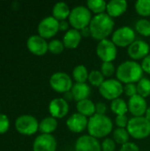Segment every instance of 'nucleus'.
Segmentation results:
<instances>
[{"mask_svg":"<svg viewBox=\"0 0 150 151\" xmlns=\"http://www.w3.org/2000/svg\"><path fill=\"white\" fill-rule=\"evenodd\" d=\"M114 25L115 23L111 16L107 13H101L95 15L92 18L88 27L91 32V36L100 42L107 39V37L111 35Z\"/></svg>","mask_w":150,"mask_h":151,"instance_id":"f257e3e1","label":"nucleus"},{"mask_svg":"<svg viewBox=\"0 0 150 151\" xmlns=\"http://www.w3.org/2000/svg\"><path fill=\"white\" fill-rule=\"evenodd\" d=\"M116 75L120 82L129 84L139 82L143 78L141 65L135 61L127 60L123 62L117 69Z\"/></svg>","mask_w":150,"mask_h":151,"instance_id":"f03ea898","label":"nucleus"},{"mask_svg":"<svg viewBox=\"0 0 150 151\" xmlns=\"http://www.w3.org/2000/svg\"><path fill=\"white\" fill-rule=\"evenodd\" d=\"M113 124L111 119L106 115L95 114L88 119V134L95 139L103 138L112 131Z\"/></svg>","mask_w":150,"mask_h":151,"instance_id":"7ed1b4c3","label":"nucleus"},{"mask_svg":"<svg viewBox=\"0 0 150 151\" xmlns=\"http://www.w3.org/2000/svg\"><path fill=\"white\" fill-rule=\"evenodd\" d=\"M130 136L141 140L150 135V121L146 117H133L129 119L126 127Z\"/></svg>","mask_w":150,"mask_h":151,"instance_id":"20e7f679","label":"nucleus"},{"mask_svg":"<svg viewBox=\"0 0 150 151\" xmlns=\"http://www.w3.org/2000/svg\"><path fill=\"white\" fill-rule=\"evenodd\" d=\"M69 24L76 30H81L89 26L92 15L89 9L83 5L74 7L69 15Z\"/></svg>","mask_w":150,"mask_h":151,"instance_id":"39448f33","label":"nucleus"},{"mask_svg":"<svg viewBox=\"0 0 150 151\" xmlns=\"http://www.w3.org/2000/svg\"><path fill=\"white\" fill-rule=\"evenodd\" d=\"M99 92L105 99L113 101L119 98L124 92V87L119 81L109 79L104 81V82L99 87Z\"/></svg>","mask_w":150,"mask_h":151,"instance_id":"423d86ee","label":"nucleus"},{"mask_svg":"<svg viewBox=\"0 0 150 151\" xmlns=\"http://www.w3.org/2000/svg\"><path fill=\"white\" fill-rule=\"evenodd\" d=\"M135 41V32L127 26L118 28L112 34V42L118 47H129Z\"/></svg>","mask_w":150,"mask_h":151,"instance_id":"0eeeda50","label":"nucleus"},{"mask_svg":"<svg viewBox=\"0 0 150 151\" xmlns=\"http://www.w3.org/2000/svg\"><path fill=\"white\" fill-rule=\"evenodd\" d=\"M96 54L103 62H112L117 58V46L111 40H102L96 46Z\"/></svg>","mask_w":150,"mask_h":151,"instance_id":"6e6552de","label":"nucleus"},{"mask_svg":"<svg viewBox=\"0 0 150 151\" xmlns=\"http://www.w3.org/2000/svg\"><path fill=\"white\" fill-rule=\"evenodd\" d=\"M50 84L55 91L59 93L68 92L72 90L73 86L71 77L67 73L62 72L52 74L50 80Z\"/></svg>","mask_w":150,"mask_h":151,"instance_id":"1a4fd4ad","label":"nucleus"},{"mask_svg":"<svg viewBox=\"0 0 150 151\" xmlns=\"http://www.w3.org/2000/svg\"><path fill=\"white\" fill-rule=\"evenodd\" d=\"M16 129L23 134H33L39 129L37 119L30 115H23L19 117L15 122Z\"/></svg>","mask_w":150,"mask_h":151,"instance_id":"9d476101","label":"nucleus"},{"mask_svg":"<svg viewBox=\"0 0 150 151\" xmlns=\"http://www.w3.org/2000/svg\"><path fill=\"white\" fill-rule=\"evenodd\" d=\"M59 30V21L52 17L44 18L38 25V32L42 38H50Z\"/></svg>","mask_w":150,"mask_h":151,"instance_id":"9b49d317","label":"nucleus"},{"mask_svg":"<svg viewBox=\"0 0 150 151\" xmlns=\"http://www.w3.org/2000/svg\"><path fill=\"white\" fill-rule=\"evenodd\" d=\"M129 57L133 60L144 59L149 54V45L142 40H135L127 50Z\"/></svg>","mask_w":150,"mask_h":151,"instance_id":"f8f14e48","label":"nucleus"},{"mask_svg":"<svg viewBox=\"0 0 150 151\" xmlns=\"http://www.w3.org/2000/svg\"><path fill=\"white\" fill-rule=\"evenodd\" d=\"M57 141L51 134H42L36 137L34 142V151H56Z\"/></svg>","mask_w":150,"mask_h":151,"instance_id":"ddd939ff","label":"nucleus"},{"mask_svg":"<svg viewBox=\"0 0 150 151\" xmlns=\"http://www.w3.org/2000/svg\"><path fill=\"white\" fill-rule=\"evenodd\" d=\"M75 151H102L97 139L90 135H82L75 142Z\"/></svg>","mask_w":150,"mask_h":151,"instance_id":"4468645a","label":"nucleus"},{"mask_svg":"<svg viewBox=\"0 0 150 151\" xmlns=\"http://www.w3.org/2000/svg\"><path fill=\"white\" fill-rule=\"evenodd\" d=\"M148 109L147 101L140 95L131 97L128 101V111L134 117H143Z\"/></svg>","mask_w":150,"mask_h":151,"instance_id":"2eb2a0df","label":"nucleus"},{"mask_svg":"<svg viewBox=\"0 0 150 151\" xmlns=\"http://www.w3.org/2000/svg\"><path fill=\"white\" fill-rule=\"evenodd\" d=\"M88 119L87 117L78 113L72 114L66 121V126L70 131L72 133H81L83 132L86 128H88Z\"/></svg>","mask_w":150,"mask_h":151,"instance_id":"dca6fc26","label":"nucleus"},{"mask_svg":"<svg viewBox=\"0 0 150 151\" xmlns=\"http://www.w3.org/2000/svg\"><path fill=\"white\" fill-rule=\"evenodd\" d=\"M27 48L28 50L38 56L43 55L49 50V44L40 35H32L27 39Z\"/></svg>","mask_w":150,"mask_h":151,"instance_id":"f3484780","label":"nucleus"},{"mask_svg":"<svg viewBox=\"0 0 150 151\" xmlns=\"http://www.w3.org/2000/svg\"><path fill=\"white\" fill-rule=\"evenodd\" d=\"M49 111L55 119H62L69 111L68 103L64 98H55L50 103Z\"/></svg>","mask_w":150,"mask_h":151,"instance_id":"a211bd4d","label":"nucleus"},{"mask_svg":"<svg viewBox=\"0 0 150 151\" xmlns=\"http://www.w3.org/2000/svg\"><path fill=\"white\" fill-rule=\"evenodd\" d=\"M127 2L126 0H111L107 4V14L111 18H117L126 12Z\"/></svg>","mask_w":150,"mask_h":151,"instance_id":"6ab92c4d","label":"nucleus"},{"mask_svg":"<svg viewBox=\"0 0 150 151\" xmlns=\"http://www.w3.org/2000/svg\"><path fill=\"white\" fill-rule=\"evenodd\" d=\"M81 37L82 36L79 30L72 28V29H69L65 33L63 38V43L65 47L67 49H70V50L76 49L81 41Z\"/></svg>","mask_w":150,"mask_h":151,"instance_id":"aec40b11","label":"nucleus"},{"mask_svg":"<svg viewBox=\"0 0 150 151\" xmlns=\"http://www.w3.org/2000/svg\"><path fill=\"white\" fill-rule=\"evenodd\" d=\"M71 91L72 93L73 99L77 101V103L88 99L91 93L90 87L87 83H75L73 84Z\"/></svg>","mask_w":150,"mask_h":151,"instance_id":"412c9836","label":"nucleus"},{"mask_svg":"<svg viewBox=\"0 0 150 151\" xmlns=\"http://www.w3.org/2000/svg\"><path fill=\"white\" fill-rule=\"evenodd\" d=\"M77 111L85 117H92L95 114V104L89 99H85L77 103Z\"/></svg>","mask_w":150,"mask_h":151,"instance_id":"4be33fe9","label":"nucleus"},{"mask_svg":"<svg viewBox=\"0 0 150 151\" xmlns=\"http://www.w3.org/2000/svg\"><path fill=\"white\" fill-rule=\"evenodd\" d=\"M53 17L57 20H65L66 18H69V15L71 13V10L67 4L64 2H58L57 3L52 10Z\"/></svg>","mask_w":150,"mask_h":151,"instance_id":"5701e85b","label":"nucleus"},{"mask_svg":"<svg viewBox=\"0 0 150 151\" xmlns=\"http://www.w3.org/2000/svg\"><path fill=\"white\" fill-rule=\"evenodd\" d=\"M57 127V121L53 117H48L43 119L39 124V130L42 134H50Z\"/></svg>","mask_w":150,"mask_h":151,"instance_id":"b1692460","label":"nucleus"},{"mask_svg":"<svg viewBox=\"0 0 150 151\" xmlns=\"http://www.w3.org/2000/svg\"><path fill=\"white\" fill-rule=\"evenodd\" d=\"M88 69L83 65H77L72 71V77L76 83H86L87 80H88Z\"/></svg>","mask_w":150,"mask_h":151,"instance_id":"393cba45","label":"nucleus"},{"mask_svg":"<svg viewBox=\"0 0 150 151\" xmlns=\"http://www.w3.org/2000/svg\"><path fill=\"white\" fill-rule=\"evenodd\" d=\"M111 109L117 116L126 115V113L128 111V104L123 99L117 98V99L111 101Z\"/></svg>","mask_w":150,"mask_h":151,"instance_id":"a878e982","label":"nucleus"},{"mask_svg":"<svg viewBox=\"0 0 150 151\" xmlns=\"http://www.w3.org/2000/svg\"><path fill=\"white\" fill-rule=\"evenodd\" d=\"M87 6L89 11L95 13V15L104 13V11L107 9V4L103 0H88Z\"/></svg>","mask_w":150,"mask_h":151,"instance_id":"bb28decb","label":"nucleus"},{"mask_svg":"<svg viewBox=\"0 0 150 151\" xmlns=\"http://www.w3.org/2000/svg\"><path fill=\"white\" fill-rule=\"evenodd\" d=\"M130 134L126 128H117L113 132V140L116 143L125 145L129 142Z\"/></svg>","mask_w":150,"mask_h":151,"instance_id":"cd10ccee","label":"nucleus"},{"mask_svg":"<svg viewBox=\"0 0 150 151\" xmlns=\"http://www.w3.org/2000/svg\"><path fill=\"white\" fill-rule=\"evenodd\" d=\"M135 10L142 17L150 16V0H138L135 3Z\"/></svg>","mask_w":150,"mask_h":151,"instance_id":"c85d7f7f","label":"nucleus"},{"mask_svg":"<svg viewBox=\"0 0 150 151\" xmlns=\"http://www.w3.org/2000/svg\"><path fill=\"white\" fill-rule=\"evenodd\" d=\"M138 95L143 98L149 97L150 96V81L147 78H142L137 84Z\"/></svg>","mask_w":150,"mask_h":151,"instance_id":"c756f323","label":"nucleus"},{"mask_svg":"<svg viewBox=\"0 0 150 151\" xmlns=\"http://www.w3.org/2000/svg\"><path fill=\"white\" fill-rule=\"evenodd\" d=\"M135 29L143 36H150V21L146 19H139L135 24Z\"/></svg>","mask_w":150,"mask_h":151,"instance_id":"7c9ffc66","label":"nucleus"},{"mask_svg":"<svg viewBox=\"0 0 150 151\" xmlns=\"http://www.w3.org/2000/svg\"><path fill=\"white\" fill-rule=\"evenodd\" d=\"M88 81L94 87H100L104 82V76L100 71L93 70L89 73Z\"/></svg>","mask_w":150,"mask_h":151,"instance_id":"2f4dec72","label":"nucleus"},{"mask_svg":"<svg viewBox=\"0 0 150 151\" xmlns=\"http://www.w3.org/2000/svg\"><path fill=\"white\" fill-rule=\"evenodd\" d=\"M65 49V45L63 42L59 40H52L49 43V50L53 54H59Z\"/></svg>","mask_w":150,"mask_h":151,"instance_id":"473e14b6","label":"nucleus"},{"mask_svg":"<svg viewBox=\"0 0 150 151\" xmlns=\"http://www.w3.org/2000/svg\"><path fill=\"white\" fill-rule=\"evenodd\" d=\"M116 71L112 62H103L101 66V73L104 77H111Z\"/></svg>","mask_w":150,"mask_h":151,"instance_id":"72a5a7b5","label":"nucleus"},{"mask_svg":"<svg viewBox=\"0 0 150 151\" xmlns=\"http://www.w3.org/2000/svg\"><path fill=\"white\" fill-rule=\"evenodd\" d=\"M124 92L126 94V96H129L130 98L138 95V91H137V85H135L134 83H129V84H126V86L124 87Z\"/></svg>","mask_w":150,"mask_h":151,"instance_id":"f704fd0d","label":"nucleus"},{"mask_svg":"<svg viewBox=\"0 0 150 151\" xmlns=\"http://www.w3.org/2000/svg\"><path fill=\"white\" fill-rule=\"evenodd\" d=\"M101 147L103 151H114L116 149V142L114 140L107 138L102 142Z\"/></svg>","mask_w":150,"mask_h":151,"instance_id":"c9c22d12","label":"nucleus"},{"mask_svg":"<svg viewBox=\"0 0 150 151\" xmlns=\"http://www.w3.org/2000/svg\"><path fill=\"white\" fill-rule=\"evenodd\" d=\"M128 122H129V120H128V118L126 117V115L117 116L116 119H115V123L118 127V128H126V127H127Z\"/></svg>","mask_w":150,"mask_h":151,"instance_id":"e433bc0d","label":"nucleus"},{"mask_svg":"<svg viewBox=\"0 0 150 151\" xmlns=\"http://www.w3.org/2000/svg\"><path fill=\"white\" fill-rule=\"evenodd\" d=\"M8 128H9L8 118L4 114H0V134L6 132Z\"/></svg>","mask_w":150,"mask_h":151,"instance_id":"4c0bfd02","label":"nucleus"},{"mask_svg":"<svg viewBox=\"0 0 150 151\" xmlns=\"http://www.w3.org/2000/svg\"><path fill=\"white\" fill-rule=\"evenodd\" d=\"M119 151H140L139 147L133 142H128L123 145Z\"/></svg>","mask_w":150,"mask_h":151,"instance_id":"58836bf2","label":"nucleus"},{"mask_svg":"<svg viewBox=\"0 0 150 151\" xmlns=\"http://www.w3.org/2000/svg\"><path fill=\"white\" fill-rule=\"evenodd\" d=\"M107 111V105L104 103H97L95 104V113L100 115H105Z\"/></svg>","mask_w":150,"mask_h":151,"instance_id":"ea45409f","label":"nucleus"},{"mask_svg":"<svg viewBox=\"0 0 150 151\" xmlns=\"http://www.w3.org/2000/svg\"><path fill=\"white\" fill-rule=\"evenodd\" d=\"M141 67L143 72L150 74V54H149L143 60L141 64Z\"/></svg>","mask_w":150,"mask_h":151,"instance_id":"a19ab883","label":"nucleus"},{"mask_svg":"<svg viewBox=\"0 0 150 151\" xmlns=\"http://www.w3.org/2000/svg\"><path fill=\"white\" fill-rule=\"evenodd\" d=\"M69 23L65 20H62V21H59V30L61 31H68L69 29Z\"/></svg>","mask_w":150,"mask_h":151,"instance_id":"79ce46f5","label":"nucleus"},{"mask_svg":"<svg viewBox=\"0 0 150 151\" xmlns=\"http://www.w3.org/2000/svg\"><path fill=\"white\" fill-rule=\"evenodd\" d=\"M80 33L81 35V36L83 37H88V36H91V32H90V29H89V27H87L81 30H80Z\"/></svg>","mask_w":150,"mask_h":151,"instance_id":"37998d69","label":"nucleus"},{"mask_svg":"<svg viewBox=\"0 0 150 151\" xmlns=\"http://www.w3.org/2000/svg\"><path fill=\"white\" fill-rule=\"evenodd\" d=\"M64 99L68 103V102H70V101H72V100H74L73 99V96H72V91L70 90V91H68V92H65V93H64Z\"/></svg>","mask_w":150,"mask_h":151,"instance_id":"c03bdc74","label":"nucleus"},{"mask_svg":"<svg viewBox=\"0 0 150 151\" xmlns=\"http://www.w3.org/2000/svg\"><path fill=\"white\" fill-rule=\"evenodd\" d=\"M145 117L149 119L150 121V106L149 107H148V109H147V111H146V114H145Z\"/></svg>","mask_w":150,"mask_h":151,"instance_id":"a18cd8bd","label":"nucleus"}]
</instances>
